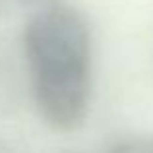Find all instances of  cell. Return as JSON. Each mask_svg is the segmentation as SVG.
I'll return each mask as SVG.
<instances>
[{"mask_svg":"<svg viewBox=\"0 0 153 153\" xmlns=\"http://www.w3.org/2000/svg\"><path fill=\"white\" fill-rule=\"evenodd\" d=\"M23 47L41 116L56 130H76L85 120L91 91L85 19L64 0H47L31 12Z\"/></svg>","mask_w":153,"mask_h":153,"instance_id":"obj_1","label":"cell"},{"mask_svg":"<svg viewBox=\"0 0 153 153\" xmlns=\"http://www.w3.org/2000/svg\"><path fill=\"white\" fill-rule=\"evenodd\" d=\"M112 153H153V138H136L120 143Z\"/></svg>","mask_w":153,"mask_h":153,"instance_id":"obj_2","label":"cell"},{"mask_svg":"<svg viewBox=\"0 0 153 153\" xmlns=\"http://www.w3.org/2000/svg\"><path fill=\"white\" fill-rule=\"evenodd\" d=\"M6 2H19L23 6H31V8H37L39 4L47 2V0H0V4H6Z\"/></svg>","mask_w":153,"mask_h":153,"instance_id":"obj_3","label":"cell"}]
</instances>
